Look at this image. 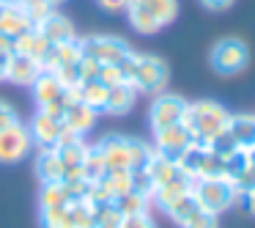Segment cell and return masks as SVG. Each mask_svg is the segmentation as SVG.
Instances as JSON below:
<instances>
[{
	"mask_svg": "<svg viewBox=\"0 0 255 228\" xmlns=\"http://www.w3.org/2000/svg\"><path fill=\"white\" fill-rule=\"evenodd\" d=\"M102 160H105L107 171H140L151 157V146L140 138H129V135H118L110 132L102 140H96Z\"/></svg>",
	"mask_w": 255,
	"mask_h": 228,
	"instance_id": "1",
	"label": "cell"
},
{
	"mask_svg": "<svg viewBox=\"0 0 255 228\" xmlns=\"http://www.w3.org/2000/svg\"><path fill=\"white\" fill-rule=\"evenodd\" d=\"M231 121V110L225 105L214 99H198V102H187V113H184V127L192 135L195 143L209 146L214 138H220L228 129Z\"/></svg>",
	"mask_w": 255,
	"mask_h": 228,
	"instance_id": "2",
	"label": "cell"
},
{
	"mask_svg": "<svg viewBox=\"0 0 255 228\" xmlns=\"http://www.w3.org/2000/svg\"><path fill=\"white\" fill-rule=\"evenodd\" d=\"M127 66V80L137 94H162L170 80V69H167L165 58L151 55V52H132L124 61Z\"/></svg>",
	"mask_w": 255,
	"mask_h": 228,
	"instance_id": "3",
	"label": "cell"
},
{
	"mask_svg": "<svg viewBox=\"0 0 255 228\" xmlns=\"http://www.w3.org/2000/svg\"><path fill=\"white\" fill-rule=\"evenodd\" d=\"M178 17V0H129L127 19L134 33L154 36Z\"/></svg>",
	"mask_w": 255,
	"mask_h": 228,
	"instance_id": "4",
	"label": "cell"
},
{
	"mask_svg": "<svg viewBox=\"0 0 255 228\" xmlns=\"http://www.w3.org/2000/svg\"><path fill=\"white\" fill-rule=\"evenodd\" d=\"M192 195L198 201V206L209 215L220 217L222 212L233 209V206L242 201V193L239 187L231 182V179H195L192 182Z\"/></svg>",
	"mask_w": 255,
	"mask_h": 228,
	"instance_id": "5",
	"label": "cell"
},
{
	"mask_svg": "<svg viewBox=\"0 0 255 228\" xmlns=\"http://www.w3.org/2000/svg\"><path fill=\"white\" fill-rule=\"evenodd\" d=\"M250 58H253V52H250L247 41L239 39V36H225V39L214 41V47H211L209 66L220 77H236L250 66Z\"/></svg>",
	"mask_w": 255,
	"mask_h": 228,
	"instance_id": "6",
	"label": "cell"
},
{
	"mask_svg": "<svg viewBox=\"0 0 255 228\" xmlns=\"http://www.w3.org/2000/svg\"><path fill=\"white\" fill-rule=\"evenodd\" d=\"M30 96H33V102H36V110L58 113V116H63L66 102L74 99V94L52 72H41L39 77H36V83L30 85Z\"/></svg>",
	"mask_w": 255,
	"mask_h": 228,
	"instance_id": "7",
	"label": "cell"
},
{
	"mask_svg": "<svg viewBox=\"0 0 255 228\" xmlns=\"http://www.w3.org/2000/svg\"><path fill=\"white\" fill-rule=\"evenodd\" d=\"M184 113H187V99L181 94H173V91H162L154 94L148 105V124L151 132H159V129L176 127L184 121Z\"/></svg>",
	"mask_w": 255,
	"mask_h": 228,
	"instance_id": "8",
	"label": "cell"
},
{
	"mask_svg": "<svg viewBox=\"0 0 255 228\" xmlns=\"http://www.w3.org/2000/svg\"><path fill=\"white\" fill-rule=\"evenodd\" d=\"M83 52L94 61H99L102 66L107 63H121L132 55V47H129L127 39L121 36H113V33H91L83 39Z\"/></svg>",
	"mask_w": 255,
	"mask_h": 228,
	"instance_id": "9",
	"label": "cell"
},
{
	"mask_svg": "<svg viewBox=\"0 0 255 228\" xmlns=\"http://www.w3.org/2000/svg\"><path fill=\"white\" fill-rule=\"evenodd\" d=\"M30 149H33V140H30L28 124L14 121V124L0 129V162H3V165L22 162L25 157L30 154Z\"/></svg>",
	"mask_w": 255,
	"mask_h": 228,
	"instance_id": "10",
	"label": "cell"
},
{
	"mask_svg": "<svg viewBox=\"0 0 255 228\" xmlns=\"http://www.w3.org/2000/svg\"><path fill=\"white\" fill-rule=\"evenodd\" d=\"M28 129H30V140H33L36 149H55L58 140L66 132L63 116L47 113V110H36L33 118H30V124H28Z\"/></svg>",
	"mask_w": 255,
	"mask_h": 228,
	"instance_id": "11",
	"label": "cell"
},
{
	"mask_svg": "<svg viewBox=\"0 0 255 228\" xmlns=\"http://www.w3.org/2000/svg\"><path fill=\"white\" fill-rule=\"evenodd\" d=\"M55 151L63 162V179H83L80 176V168H83V160L88 154V143L80 135L63 132V138L58 140Z\"/></svg>",
	"mask_w": 255,
	"mask_h": 228,
	"instance_id": "12",
	"label": "cell"
},
{
	"mask_svg": "<svg viewBox=\"0 0 255 228\" xmlns=\"http://www.w3.org/2000/svg\"><path fill=\"white\" fill-rule=\"evenodd\" d=\"M192 143L195 140H192V135L187 132L184 124H176V127L154 132V151H159L162 157H170V160H178Z\"/></svg>",
	"mask_w": 255,
	"mask_h": 228,
	"instance_id": "13",
	"label": "cell"
},
{
	"mask_svg": "<svg viewBox=\"0 0 255 228\" xmlns=\"http://www.w3.org/2000/svg\"><path fill=\"white\" fill-rule=\"evenodd\" d=\"M96 118H99V113L80 99H69L63 107V127H66V132L80 135V138H85L96 127Z\"/></svg>",
	"mask_w": 255,
	"mask_h": 228,
	"instance_id": "14",
	"label": "cell"
},
{
	"mask_svg": "<svg viewBox=\"0 0 255 228\" xmlns=\"http://www.w3.org/2000/svg\"><path fill=\"white\" fill-rule=\"evenodd\" d=\"M41 72H44V69H41V63L36 61V58L25 55V52H11V58H8L6 83L19 85V88H30Z\"/></svg>",
	"mask_w": 255,
	"mask_h": 228,
	"instance_id": "15",
	"label": "cell"
},
{
	"mask_svg": "<svg viewBox=\"0 0 255 228\" xmlns=\"http://www.w3.org/2000/svg\"><path fill=\"white\" fill-rule=\"evenodd\" d=\"M30 28H33V19L25 11L22 3H0V30L8 39H17V36L28 33Z\"/></svg>",
	"mask_w": 255,
	"mask_h": 228,
	"instance_id": "16",
	"label": "cell"
},
{
	"mask_svg": "<svg viewBox=\"0 0 255 228\" xmlns=\"http://www.w3.org/2000/svg\"><path fill=\"white\" fill-rule=\"evenodd\" d=\"M36 30H39L41 36H44L50 44H63V41H72L77 39V30H74V22L69 17H63V14L58 11H50L41 22L33 25Z\"/></svg>",
	"mask_w": 255,
	"mask_h": 228,
	"instance_id": "17",
	"label": "cell"
},
{
	"mask_svg": "<svg viewBox=\"0 0 255 228\" xmlns=\"http://www.w3.org/2000/svg\"><path fill=\"white\" fill-rule=\"evenodd\" d=\"M192 182H195V179H189V176H184V173H178L176 179H170V182H165V184H159V187L151 190V204H154L156 209L165 212L167 206L173 204V201H178L181 195L192 193Z\"/></svg>",
	"mask_w": 255,
	"mask_h": 228,
	"instance_id": "18",
	"label": "cell"
},
{
	"mask_svg": "<svg viewBox=\"0 0 255 228\" xmlns=\"http://www.w3.org/2000/svg\"><path fill=\"white\" fill-rule=\"evenodd\" d=\"M225 132L239 149L244 151L255 149V113H231Z\"/></svg>",
	"mask_w": 255,
	"mask_h": 228,
	"instance_id": "19",
	"label": "cell"
},
{
	"mask_svg": "<svg viewBox=\"0 0 255 228\" xmlns=\"http://www.w3.org/2000/svg\"><path fill=\"white\" fill-rule=\"evenodd\" d=\"M137 91L132 88L129 83H121V85H113L110 91H107V99H105V107H102V113H107V116H127V113L134 110V105H137Z\"/></svg>",
	"mask_w": 255,
	"mask_h": 228,
	"instance_id": "20",
	"label": "cell"
},
{
	"mask_svg": "<svg viewBox=\"0 0 255 228\" xmlns=\"http://www.w3.org/2000/svg\"><path fill=\"white\" fill-rule=\"evenodd\" d=\"M140 171L148 176L151 190L159 187V184H165V182H170V179H176L178 173H181V171H178V165H176V160H170V157H162L159 151H151L148 162H145Z\"/></svg>",
	"mask_w": 255,
	"mask_h": 228,
	"instance_id": "21",
	"label": "cell"
},
{
	"mask_svg": "<svg viewBox=\"0 0 255 228\" xmlns=\"http://www.w3.org/2000/svg\"><path fill=\"white\" fill-rule=\"evenodd\" d=\"M33 171H36L41 184L63 182V162H61L55 149H39V154L33 160Z\"/></svg>",
	"mask_w": 255,
	"mask_h": 228,
	"instance_id": "22",
	"label": "cell"
},
{
	"mask_svg": "<svg viewBox=\"0 0 255 228\" xmlns=\"http://www.w3.org/2000/svg\"><path fill=\"white\" fill-rule=\"evenodd\" d=\"M50 50H52V44L36 28H30L28 33H22V36L14 39V52H25V55L36 58L39 63H44V58H47V52H50Z\"/></svg>",
	"mask_w": 255,
	"mask_h": 228,
	"instance_id": "23",
	"label": "cell"
},
{
	"mask_svg": "<svg viewBox=\"0 0 255 228\" xmlns=\"http://www.w3.org/2000/svg\"><path fill=\"white\" fill-rule=\"evenodd\" d=\"M74 201H80L74 195V190L66 182H52V184H41L39 193V206H72Z\"/></svg>",
	"mask_w": 255,
	"mask_h": 228,
	"instance_id": "24",
	"label": "cell"
},
{
	"mask_svg": "<svg viewBox=\"0 0 255 228\" xmlns=\"http://www.w3.org/2000/svg\"><path fill=\"white\" fill-rule=\"evenodd\" d=\"M107 91H110V88H107L105 83H99V80H88V83H80L72 94H74V99L85 102V105L94 107L96 113H102L105 99H107Z\"/></svg>",
	"mask_w": 255,
	"mask_h": 228,
	"instance_id": "25",
	"label": "cell"
},
{
	"mask_svg": "<svg viewBox=\"0 0 255 228\" xmlns=\"http://www.w3.org/2000/svg\"><path fill=\"white\" fill-rule=\"evenodd\" d=\"M203 162H206V146L192 143V146H189V149L176 160V165H178V171H181L184 176H189V179H200Z\"/></svg>",
	"mask_w": 255,
	"mask_h": 228,
	"instance_id": "26",
	"label": "cell"
},
{
	"mask_svg": "<svg viewBox=\"0 0 255 228\" xmlns=\"http://www.w3.org/2000/svg\"><path fill=\"white\" fill-rule=\"evenodd\" d=\"M198 212H200V206H198V201H195V195L187 193V195H181L178 201H173V204L165 209V215L170 217L178 228H181V226H187V223L192 220Z\"/></svg>",
	"mask_w": 255,
	"mask_h": 228,
	"instance_id": "27",
	"label": "cell"
},
{
	"mask_svg": "<svg viewBox=\"0 0 255 228\" xmlns=\"http://www.w3.org/2000/svg\"><path fill=\"white\" fill-rule=\"evenodd\" d=\"M39 226L41 228H74L72 209L69 206H39Z\"/></svg>",
	"mask_w": 255,
	"mask_h": 228,
	"instance_id": "28",
	"label": "cell"
},
{
	"mask_svg": "<svg viewBox=\"0 0 255 228\" xmlns=\"http://www.w3.org/2000/svg\"><path fill=\"white\" fill-rule=\"evenodd\" d=\"M105 173H107V168H105V160H102L99 149H96V146H88V154H85V160H83L80 176H83L85 182H99Z\"/></svg>",
	"mask_w": 255,
	"mask_h": 228,
	"instance_id": "29",
	"label": "cell"
},
{
	"mask_svg": "<svg viewBox=\"0 0 255 228\" xmlns=\"http://www.w3.org/2000/svg\"><path fill=\"white\" fill-rule=\"evenodd\" d=\"M118 212L121 215H137V212H148L151 209V198L145 193H137V190H132V193L121 195V198L116 201Z\"/></svg>",
	"mask_w": 255,
	"mask_h": 228,
	"instance_id": "30",
	"label": "cell"
},
{
	"mask_svg": "<svg viewBox=\"0 0 255 228\" xmlns=\"http://www.w3.org/2000/svg\"><path fill=\"white\" fill-rule=\"evenodd\" d=\"M121 212L116 201L113 204H96V228H118L121 226Z\"/></svg>",
	"mask_w": 255,
	"mask_h": 228,
	"instance_id": "31",
	"label": "cell"
},
{
	"mask_svg": "<svg viewBox=\"0 0 255 228\" xmlns=\"http://www.w3.org/2000/svg\"><path fill=\"white\" fill-rule=\"evenodd\" d=\"M99 83H105L107 88H113V85H121V83H129V80H127V69H124V61H121V63H107V66H102Z\"/></svg>",
	"mask_w": 255,
	"mask_h": 228,
	"instance_id": "32",
	"label": "cell"
},
{
	"mask_svg": "<svg viewBox=\"0 0 255 228\" xmlns=\"http://www.w3.org/2000/svg\"><path fill=\"white\" fill-rule=\"evenodd\" d=\"M118 228H156V223L151 220L148 212H137V215H124Z\"/></svg>",
	"mask_w": 255,
	"mask_h": 228,
	"instance_id": "33",
	"label": "cell"
},
{
	"mask_svg": "<svg viewBox=\"0 0 255 228\" xmlns=\"http://www.w3.org/2000/svg\"><path fill=\"white\" fill-rule=\"evenodd\" d=\"M99 72H102V63L94 61V58H88V55H83V61H80V83L99 80Z\"/></svg>",
	"mask_w": 255,
	"mask_h": 228,
	"instance_id": "34",
	"label": "cell"
},
{
	"mask_svg": "<svg viewBox=\"0 0 255 228\" xmlns=\"http://www.w3.org/2000/svg\"><path fill=\"white\" fill-rule=\"evenodd\" d=\"M181 228H220V223H217L214 215H209V212L200 209L198 215H195L192 220L187 223V226H181Z\"/></svg>",
	"mask_w": 255,
	"mask_h": 228,
	"instance_id": "35",
	"label": "cell"
},
{
	"mask_svg": "<svg viewBox=\"0 0 255 228\" xmlns=\"http://www.w3.org/2000/svg\"><path fill=\"white\" fill-rule=\"evenodd\" d=\"M14 121H19L17 107H14L8 99H3V96H0V129L8 127V124H14Z\"/></svg>",
	"mask_w": 255,
	"mask_h": 228,
	"instance_id": "36",
	"label": "cell"
},
{
	"mask_svg": "<svg viewBox=\"0 0 255 228\" xmlns=\"http://www.w3.org/2000/svg\"><path fill=\"white\" fill-rule=\"evenodd\" d=\"M200 6L206 8V11H214V14H220V11H228V8L236 3V0H198Z\"/></svg>",
	"mask_w": 255,
	"mask_h": 228,
	"instance_id": "37",
	"label": "cell"
},
{
	"mask_svg": "<svg viewBox=\"0 0 255 228\" xmlns=\"http://www.w3.org/2000/svg\"><path fill=\"white\" fill-rule=\"evenodd\" d=\"M127 3L129 0H96V6L107 14H118V11H127Z\"/></svg>",
	"mask_w": 255,
	"mask_h": 228,
	"instance_id": "38",
	"label": "cell"
},
{
	"mask_svg": "<svg viewBox=\"0 0 255 228\" xmlns=\"http://www.w3.org/2000/svg\"><path fill=\"white\" fill-rule=\"evenodd\" d=\"M8 58H11V52H0V83H6V74H8Z\"/></svg>",
	"mask_w": 255,
	"mask_h": 228,
	"instance_id": "39",
	"label": "cell"
},
{
	"mask_svg": "<svg viewBox=\"0 0 255 228\" xmlns=\"http://www.w3.org/2000/svg\"><path fill=\"white\" fill-rule=\"evenodd\" d=\"M0 52H14V39H8L3 30H0Z\"/></svg>",
	"mask_w": 255,
	"mask_h": 228,
	"instance_id": "40",
	"label": "cell"
},
{
	"mask_svg": "<svg viewBox=\"0 0 255 228\" xmlns=\"http://www.w3.org/2000/svg\"><path fill=\"white\" fill-rule=\"evenodd\" d=\"M242 201H244V206H247V209L255 215V190H250L247 195H242Z\"/></svg>",
	"mask_w": 255,
	"mask_h": 228,
	"instance_id": "41",
	"label": "cell"
},
{
	"mask_svg": "<svg viewBox=\"0 0 255 228\" xmlns=\"http://www.w3.org/2000/svg\"><path fill=\"white\" fill-rule=\"evenodd\" d=\"M247 154H250V165H255V149H250Z\"/></svg>",
	"mask_w": 255,
	"mask_h": 228,
	"instance_id": "42",
	"label": "cell"
},
{
	"mask_svg": "<svg viewBox=\"0 0 255 228\" xmlns=\"http://www.w3.org/2000/svg\"><path fill=\"white\" fill-rule=\"evenodd\" d=\"M63 3H66V0H50V6L55 8V6H63Z\"/></svg>",
	"mask_w": 255,
	"mask_h": 228,
	"instance_id": "43",
	"label": "cell"
},
{
	"mask_svg": "<svg viewBox=\"0 0 255 228\" xmlns=\"http://www.w3.org/2000/svg\"><path fill=\"white\" fill-rule=\"evenodd\" d=\"M0 3H19V0H0Z\"/></svg>",
	"mask_w": 255,
	"mask_h": 228,
	"instance_id": "44",
	"label": "cell"
}]
</instances>
